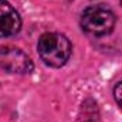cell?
Returning a JSON list of instances; mask_svg holds the SVG:
<instances>
[{
  "mask_svg": "<svg viewBox=\"0 0 122 122\" xmlns=\"http://www.w3.org/2000/svg\"><path fill=\"white\" fill-rule=\"evenodd\" d=\"M38 56L43 62L53 68L62 67L71 56L72 46L61 33H44L37 43Z\"/></svg>",
  "mask_w": 122,
  "mask_h": 122,
  "instance_id": "6da1fadb",
  "label": "cell"
},
{
  "mask_svg": "<svg viewBox=\"0 0 122 122\" xmlns=\"http://www.w3.org/2000/svg\"><path fill=\"white\" fill-rule=\"evenodd\" d=\"M115 14L114 11L104 6V4H95L88 9H85L81 14V27L87 34L94 37L107 36L115 27Z\"/></svg>",
  "mask_w": 122,
  "mask_h": 122,
  "instance_id": "7a4b0ae2",
  "label": "cell"
},
{
  "mask_svg": "<svg viewBox=\"0 0 122 122\" xmlns=\"http://www.w3.org/2000/svg\"><path fill=\"white\" fill-rule=\"evenodd\" d=\"M0 68L10 74H27L33 70L30 57L17 47H0Z\"/></svg>",
  "mask_w": 122,
  "mask_h": 122,
  "instance_id": "3957f363",
  "label": "cell"
},
{
  "mask_svg": "<svg viewBox=\"0 0 122 122\" xmlns=\"http://www.w3.org/2000/svg\"><path fill=\"white\" fill-rule=\"evenodd\" d=\"M21 29V19L17 10L7 1L0 0V37H10Z\"/></svg>",
  "mask_w": 122,
  "mask_h": 122,
  "instance_id": "277c9868",
  "label": "cell"
},
{
  "mask_svg": "<svg viewBox=\"0 0 122 122\" xmlns=\"http://www.w3.org/2000/svg\"><path fill=\"white\" fill-rule=\"evenodd\" d=\"M114 97H115V101L118 102V105L122 108V81L119 84H117V87L114 90Z\"/></svg>",
  "mask_w": 122,
  "mask_h": 122,
  "instance_id": "5b68a950",
  "label": "cell"
},
{
  "mask_svg": "<svg viewBox=\"0 0 122 122\" xmlns=\"http://www.w3.org/2000/svg\"><path fill=\"white\" fill-rule=\"evenodd\" d=\"M121 4H122V0H121Z\"/></svg>",
  "mask_w": 122,
  "mask_h": 122,
  "instance_id": "8992f818",
  "label": "cell"
}]
</instances>
